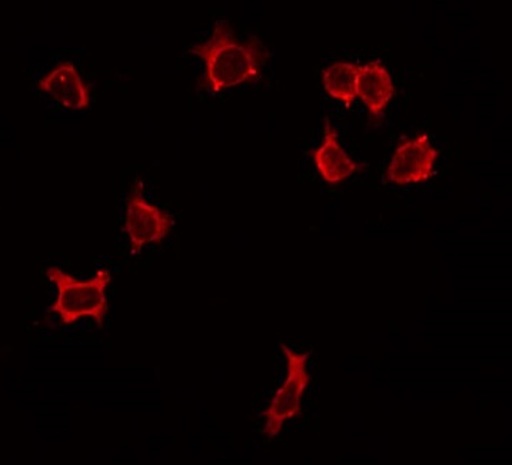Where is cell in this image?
I'll list each match as a JSON object with an SVG mask.
<instances>
[{
	"instance_id": "6da1fadb",
	"label": "cell",
	"mask_w": 512,
	"mask_h": 465,
	"mask_svg": "<svg viewBox=\"0 0 512 465\" xmlns=\"http://www.w3.org/2000/svg\"><path fill=\"white\" fill-rule=\"evenodd\" d=\"M189 52L204 61L201 88L211 92L258 81L269 58V52L256 36L246 42L239 41L231 23L224 19L215 22L208 41L192 46Z\"/></svg>"
},
{
	"instance_id": "7a4b0ae2",
	"label": "cell",
	"mask_w": 512,
	"mask_h": 465,
	"mask_svg": "<svg viewBox=\"0 0 512 465\" xmlns=\"http://www.w3.org/2000/svg\"><path fill=\"white\" fill-rule=\"evenodd\" d=\"M46 275L58 290V300L51 311L61 317L63 324H73L88 317L103 324V318L108 314L106 288L112 281L111 272L98 271L88 281H79L58 267L48 268Z\"/></svg>"
},
{
	"instance_id": "3957f363",
	"label": "cell",
	"mask_w": 512,
	"mask_h": 465,
	"mask_svg": "<svg viewBox=\"0 0 512 465\" xmlns=\"http://www.w3.org/2000/svg\"><path fill=\"white\" fill-rule=\"evenodd\" d=\"M281 348L287 358V378L262 415L265 418L264 434L271 440L278 437L288 420H294L301 414L302 398L311 381L308 360L312 351L299 354L284 344H281Z\"/></svg>"
},
{
	"instance_id": "277c9868",
	"label": "cell",
	"mask_w": 512,
	"mask_h": 465,
	"mask_svg": "<svg viewBox=\"0 0 512 465\" xmlns=\"http://www.w3.org/2000/svg\"><path fill=\"white\" fill-rule=\"evenodd\" d=\"M174 217L164 209L145 201L142 189L136 186L126 202L125 231L134 252L149 244L162 242L171 234Z\"/></svg>"
},
{
	"instance_id": "5b68a950",
	"label": "cell",
	"mask_w": 512,
	"mask_h": 465,
	"mask_svg": "<svg viewBox=\"0 0 512 465\" xmlns=\"http://www.w3.org/2000/svg\"><path fill=\"white\" fill-rule=\"evenodd\" d=\"M437 149L431 145L427 135L408 139L398 146L387 169L390 184L398 186L417 185L427 182L434 175Z\"/></svg>"
},
{
	"instance_id": "8992f818",
	"label": "cell",
	"mask_w": 512,
	"mask_h": 465,
	"mask_svg": "<svg viewBox=\"0 0 512 465\" xmlns=\"http://www.w3.org/2000/svg\"><path fill=\"white\" fill-rule=\"evenodd\" d=\"M38 86L69 111H83L91 105V89L73 63L56 66L43 76Z\"/></svg>"
},
{
	"instance_id": "52a82bcc",
	"label": "cell",
	"mask_w": 512,
	"mask_h": 465,
	"mask_svg": "<svg viewBox=\"0 0 512 465\" xmlns=\"http://www.w3.org/2000/svg\"><path fill=\"white\" fill-rule=\"evenodd\" d=\"M395 85L392 75L381 61L359 66L357 96L364 102L372 121L379 122L394 98Z\"/></svg>"
},
{
	"instance_id": "ba28073f",
	"label": "cell",
	"mask_w": 512,
	"mask_h": 465,
	"mask_svg": "<svg viewBox=\"0 0 512 465\" xmlns=\"http://www.w3.org/2000/svg\"><path fill=\"white\" fill-rule=\"evenodd\" d=\"M312 159L327 184H341L359 171L357 162L339 144L337 129L328 118H325L324 139L321 146L312 152Z\"/></svg>"
},
{
	"instance_id": "9c48e42d",
	"label": "cell",
	"mask_w": 512,
	"mask_h": 465,
	"mask_svg": "<svg viewBox=\"0 0 512 465\" xmlns=\"http://www.w3.org/2000/svg\"><path fill=\"white\" fill-rule=\"evenodd\" d=\"M359 65L352 62H335L322 72V85L335 101L347 108L354 104L357 96Z\"/></svg>"
}]
</instances>
